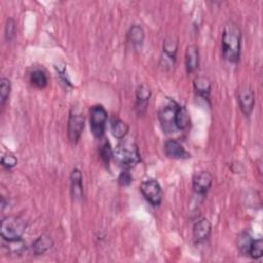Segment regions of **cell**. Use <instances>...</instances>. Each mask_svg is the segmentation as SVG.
Returning <instances> with one entry per match:
<instances>
[{
    "instance_id": "cell-1",
    "label": "cell",
    "mask_w": 263,
    "mask_h": 263,
    "mask_svg": "<svg viewBox=\"0 0 263 263\" xmlns=\"http://www.w3.org/2000/svg\"><path fill=\"white\" fill-rule=\"evenodd\" d=\"M241 31L238 26L232 22L227 23L222 34V53L226 61L236 64L240 54Z\"/></svg>"
},
{
    "instance_id": "cell-2",
    "label": "cell",
    "mask_w": 263,
    "mask_h": 263,
    "mask_svg": "<svg viewBox=\"0 0 263 263\" xmlns=\"http://www.w3.org/2000/svg\"><path fill=\"white\" fill-rule=\"evenodd\" d=\"M114 161L123 168H130L141 161V155L138 146L128 141L119 143L113 150Z\"/></svg>"
},
{
    "instance_id": "cell-3",
    "label": "cell",
    "mask_w": 263,
    "mask_h": 263,
    "mask_svg": "<svg viewBox=\"0 0 263 263\" xmlns=\"http://www.w3.org/2000/svg\"><path fill=\"white\" fill-rule=\"evenodd\" d=\"M26 222L21 217L6 216L1 220L0 234L1 237L8 242H17L22 240V236L26 229Z\"/></svg>"
},
{
    "instance_id": "cell-4",
    "label": "cell",
    "mask_w": 263,
    "mask_h": 263,
    "mask_svg": "<svg viewBox=\"0 0 263 263\" xmlns=\"http://www.w3.org/2000/svg\"><path fill=\"white\" fill-rule=\"evenodd\" d=\"M107 111L102 105H93L89 110V123L92 135L101 139L106 132Z\"/></svg>"
},
{
    "instance_id": "cell-5",
    "label": "cell",
    "mask_w": 263,
    "mask_h": 263,
    "mask_svg": "<svg viewBox=\"0 0 263 263\" xmlns=\"http://www.w3.org/2000/svg\"><path fill=\"white\" fill-rule=\"evenodd\" d=\"M140 190L145 199L153 206H159L163 199V192L160 184L154 180L149 179L142 182Z\"/></svg>"
},
{
    "instance_id": "cell-6",
    "label": "cell",
    "mask_w": 263,
    "mask_h": 263,
    "mask_svg": "<svg viewBox=\"0 0 263 263\" xmlns=\"http://www.w3.org/2000/svg\"><path fill=\"white\" fill-rule=\"evenodd\" d=\"M178 107L179 105L177 103L171 101L168 104L162 106L158 111V119L160 125L163 132L166 134H172L177 129L175 124V117Z\"/></svg>"
},
{
    "instance_id": "cell-7",
    "label": "cell",
    "mask_w": 263,
    "mask_h": 263,
    "mask_svg": "<svg viewBox=\"0 0 263 263\" xmlns=\"http://www.w3.org/2000/svg\"><path fill=\"white\" fill-rule=\"evenodd\" d=\"M84 128V117L76 110H71L68 119V138L71 143L76 144Z\"/></svg>"
},
{
    "instance_id": "cell-8",
    "label": "cell",
    "mask_w": 263,
    "mask_h": 263,
    "mask_svg": "<svg viewBox=\"0 0 263 263\" xmlns=\"http://www.w3.org/2000/svg\"><path fill=\"white\" fill-rule=\"evenodd\" d=\"M238 105L240 111L246 115L250 116L253 112L255 105L254 91L249 85H242L238 90Z\"/></svg>"
},
{
    "instance_id": "cell-9",
    "label": "cell",
    "mask_w": 263,
    "mask_h": 263,
    "mask_svg": "<svg viewBox=\"0 0 263 263\" xmlns=\"http://www.w3.org/2000/svg\"><path fill=\"white\" fill-rule=\"evenodd\" d=\"M213 176L208 171H200L195 173L192 178V188L195 193L204 195L212 187Z\"/></svg>"
},
{
    "instance_id": "cell-10",
    "label": "cell",
    "mask_w": 263,
    "mask_h": 263,
    "mask_svg": "<svg viewBox=\"0 0 263 263\" xmlns=\"http://www.w3.org/2000/svg\"><path fill=\"white\" fill-rule=\"evenodd\" d=\"M211 231H212L211 222L205 218L199 219L194 223L192 228V235H193L194 241L197 243L205 241L210 237Z\"/></svg>"
},
{
    "instance_id": "cell-11",
    "label": "cell",
    "mask_w": 263,
    "mask_h": 263,
    "mask_svg": "<svg viewBox=\"0 0 263 263\" xmlns=\"http://www.w3.org/2000/svg\"><path fill=\"white\" fill-rule=\"evenodd\" d=\"M164 153L168 158L184 159L190 157V154L185 150L183 145L177 140L170 139L164 143Z\"/></svg>"
},
{
    "instance_id": "cell-12",
    "label": "cell",
    "mask_w": 263,
    "mask_h": 263,
    "mask_svg": "<svg viewBox=\"0 0 263 263\" xmlns=\"http://www.w3.org/2000/svg\"><path fill=\"white\" fill-rule=\"evenodd\" d=\"M70 183H71V195L73 199L80 200L83 196V187H82V174L79 168H74L71 172Z\"/></svg>"
},
{
    "instance_id": "cell-13",
    "label": "cell",
    "mask_w": 263,
    "mask_h": 263,
    "mask_svg": "<svg viewBox=\"0 0 263 263\" xmlns=\"http://www.w3.org/2000/svg\"><path fill=\"white\" fill-rule=\"evenodd\" d=\"M198 62H199L198 47L195 44L188 45L185 52V66L188 74L193 73L197 69Z\"/></svg>"
},
{
    "instance_id": "cell-14",
    "label": "cell",
    "mask_w": 263,
    "mask_h": 263,
    "mask_svg": "<svg viewBox=\"0 0 263 263\" xmlns=\"http://www.w3.org/2000/svg\"><path fill=\"white\" fill-rule=\"evenodd\" d=\"M151 97V89L146 84H141L136 89V107L139 110V114L145 112L149 99Z\"/></svg>"
},
{
    "instance_id": "cell-15",
    "label": "cell",
    "mask_w": 263,
    "mask_h": 263,
    "mask_svg": "<svg viewBox=\"0 0 263 263\" xmlns=\"http://www.w3.org/2000/svg\"><path fill=\"white\" fill-rule=\"evenodd\" d=\"M145 39L144 29L140 25H133L127 32V41L132 44L133 47L139 48L143 45Z\"/></svg>"
},
{
    "instance_id": "cell-16",
    "label": "cell",
    "mask_w": 263,
    "mask_h": 263,
    "mask_svg": "<svg viewBox=\"0 0 263 263\" xmlns=\"http://www.w3.org/2000/svg\"><path fill=\"white\" fill-rule=\"evenodd\" d=\"M53 245L52 238L49 234L40 235L32 245V251L35 256H41L48 251Z\"/></svg>"
},
{
    "instance_id": "cell-17",
    "label": "cell",
    "mask_w": 263,
    "mask_h": 263,
    "mask_svg": "<svg viewBox=\"0 0 263 263\" xmlns=\"http://www.w3.org/2000/svg\"><path fill=\"white\" fill-rule=\"evenodd\" d=\"M178 49V39L175 36H168L163 42V53L165 57V61H170V63L174 64L176 60V53Z\"/></svg>"
},
{
    "instance_id": "cell-18",
    "label": "cell",
    "mask_w": 263,
    "mask_h": 263,
    "mask_svg": "<svg viewBox=\"0 0 263 263\" xmlns=\"http://www.w3.org/2000/svg\"><path fill=\"white\" fill-rule=\"evenodd\" d=\"M193 86L196 93L202 98L208 99L211 92V81L205 76H197L193 80Z\"/></svg>"
},
{
    "instance_id": "cell-19",
    "label": "cell",
    "mask_w": 263,
    "mask_h": 263,
    "mask_svg": "<svg viewBox=\"0 0 263 263\" xmlns=\"http://www.w3.org/2000/svg\"><path fill=\"white\" fill-rule=\"evenodd\" d=\"M128 129H129L128 125L123 120H121L118 117H113L112 118V120H111V132H112V135L116 139H118V140L124 139L125 136L128 133Z\"/></svg>"
},
{
    "instance_id": "cell-20",
    "label": "cell",
    "mask_w": 263,
    "mask_h": 263,
    "mask_svg": "<svg viewBox=\"0 0 263 263\" xmlns=\"http://www.w3.org/2000/svg\"><path fill=\"white\" fill-rule=\"evenodd\" d=\"M175 124L177 129L183 130L186 129L189 124H190V116L187 111V109L183 106H179L176 112V117H175Z\"/></svg>"
},
{
    "instance_id": "cell-21",
    "label": "cell",
    "mask_w": 263,
    "mask_h": 263,
    "mask_svg": "<svg viewBox=\"0 0 263 263\" xmlns=\"http://www.w3.org/2000/svg\"><path fill=\"white\" fill-rule=\"evenodd\" d=\"M253 237L252 235L248 232V231H242L237 235L236 238V246L238 251L242 254L248 256L249 254V250L251 248V245L253 242Z\"/></svg>"
},
{
    "instance_id": "cell-22",
    "label": "cell",
    "mask_w": 263,
    "mask_h": 263,
    "mask_svg": "<svg viewBox=\"0 0 263 263\" xmlns=\"http://www.w3.org/2000/svg\"><path fill=\"white\" fill-rule=\"evenodd\" d=\"M30 82L34 87L42 89L47 85V76L44 71L35 69L30 73Z\"/></svg>"
},
{
    "instance_id": "cell-23",
    "label": "cell",
    "mask_w": 263,
    "mask_h": 263,
    "mask_svg": "<svg viewBox=\"0 0 263 263\" xmlns=\"http://www.w3.org/2000/svg\"><path fill=\"white\" fill-rule=\"evenodd\" d=\"M99 154L101 157V160L105 165H109L110 160L113 158V150L111 148V145L108 141H104L100 148H99Z\"/></svg>"
},
{
    "instance_id": "cell-24",
    "label": "cell",
    "mask_w": 263,
    "mask_h": 263,
    "mask_svg": "<svg viewBox=\"0 0 263 263\" xmlns=\"http://www.w3.org/2000/svg\"><path fill=\"white\" fill-rule=\"evenodd\" d=\"M11 90V83L8 78H1L0 80V105L3 107L9 98Z\"/></svg>"
},
{
    "instance_id": "cell-25",
    "label": "cell",
    "mask_w": 263,
    "mask_h": 263,
    "mask_svg": "<svg viewBox=\"0 0 263 263\" xmlns=\"http://www.w3.org/2000/svg\"><path fill=\"white\" fill-rule=\"evenodd\" d=\"M263 255V241L261 238L253 239V242L251 245V248L249 250L248 256H250L252 259H259Z\"/></svg>"
},
{
    "instance_id": "cell-26",
    "label": "cell",
    "mask_w": 263,
    "mask_h": 263,
    "mask_svg": "<svg viewBox=\"0 0 263 263\" xmlns=\"http://www.w3.org/2000/svg\"><path fill=\"white\" fill-rule=\"evenodd\" d=\"M16 34V23L12 17H8L5 24V38L7 41H11Z\"/></svg>"
},
{
    "instance_id": "cell-27",
    "label": "cell",
    "mask_w": 263,
    "mask_h": 263,
    "mask_svg": "<svg viewBox=\"0 0 263 263\" xmlns=\"http://www.w3.org/2000/svg\"><path fill=\"white\" fill-rule=\"evenodd\" d=\"M117 182L121 187H126V186H129L132 184L133 177H132V175H130V173L127 168H123L120 172V174L117 178Z\"/></svg>"
},
{
    "instance_id": "cell-28",
    "label": "cell",
    "mask_w": 263,
    "mask_h": 263,
    "mask_svg": "<svg viewBox=\"0 0 263 263\" xmlns=\"http://www.w3.org/2000/svg\"><path fill=\"white\" fill-rule=\"evenodd\" d=\"M1 164H2L3 167L9 170V168L14 167L17 164V159L14 155L6 154V155H3L1 157Z\"/></svg>"
}]
</instances>
